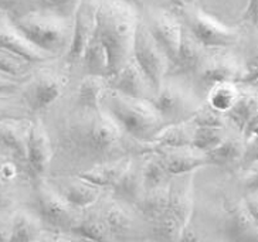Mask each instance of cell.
<instances>
[{
  "instance_id": "obj_1",
  "label": "cell",
  "mask_w": 258,
  "mask_h": 242,
  "mask_svg": "<svg viewBox=\"0 0 258 242\" xmlns=\"http://www.w3.org/2000/svg\"><path fill=\"white\" fill-rule=\"evenodd\" d=\"M47 130L53 143V157L60 156L67 172L64 174H77L104 162L151 150V144L129 136L101 104L88 106L73 99L62 116L55 118L53 128Z\"/></svg>"
},
{
  "instance_id": "obj_2",
  "label": "cell",
  "mask_w": 258,
  "mask_h": 242,
  "mask_svg": "<svg viewBox=\"0 0 258 242\" xmlns=\"http://www.w3.org/2000/svg\"><path fill=\"white\" fill-rule=\"evenodd\" d=\"M141 20L139 9L129 0H99L97 34L109 55V75L132 57L134 40Z\"/></svg>"
},
{
  "instance_id": "obj_3",
  "label": "cell",
  "mask_w": 258,
  "mask_h": 242,
  "mask_svg": "<svg viewBox=\"0 0 258 242\" xmlns=\"http://www.w3.org/2000/svg\"><path fill=\"white\" fill-rule=\"evenodd\" d=\"M231 48H207L205 55L189 78L195 90L205 99L209 88L217 83L231 81L237 84L257 85V57H244Z\"/></svg>"
},
{
  "instance_id": "obj_4",
  "label": "cell",
  "mask_w": 258,
  "mask_h": 242,
  "mask_svg": "<svg viewBox=\"0 0 258 242\" xmlns=\"http://www.w3.org/2000/svg\"><path fill=\"white\" fill-rule=\"evenodd\" d=\"M101 105L129 136L142 143L152 144L155 136L165 126L151 99L129 97L106 85Z\"/></svg>"
},
{
  "instance_id": "obj_5",
  "label": "cell",
  "mask_w": 258,
  "mask_h": 242,
  "mask_svg": "<svg viewBox=\"0 0 258 242\" xmlns=\"http://www.w3.org/2000/svg\"><path fill=\"white\" fill-rule=\"evenodd\" d=\"M12 20L31 43L55 58H64L69 51L74 16L62 15L57 10L40 6Z\"/></svg>"
},
{
  "instance_id": "obj_6",
  "label": "cell",
  "mask_w": 258,
  "mask_h": 242,
  "mask_svg": "<svg viewBox=\"0 0 258 242\" xmlns=\"http://www.w3.org/2000/svg\"><path fill=\"white\" fill-rule=\"evenodd\" d=\"M165 125L187 121L203 104L187 75L167 72L159 90L151 98Z\"/></svg>"
},
{
  "instance_id": "obj_7",
  "label": "cell",
  "mask_w": 258,
  "mask_h": 242,
  "mask_svg": "<svg viewBox=\"0 0 258 242\" xmlns=\"http://www.w3.org/2000/svg\"><path fill=\"white\" fill-rule=\"evenodd\" d=\"M57 60L37 65L24 79L19 91L34 115H40L50 109L54 102L62 97L69 87L70 78L67 72H71V68L66 62L61 69L54 68V62Z\"/></svg>"
},
{
  "instance_id": "obj_8",
  "label": "cell",
  "mask_w": 258,
  "mask_h": 242,
  "mask_svg": "<svg viewBox=\"0 0 258 242\" xmlns=\"http://www.w3.org/2000/svg\"><path fill=\"white\" fill-rule=\"evenodd\" d=\"M179 17L182 23L207 48H231L238 46L243 40V31L240 26L221 23L198 5H180Z\"/></svg>"
},
{
  "instance_id": "obj_9",
  "label": "cell",
  "mask_w": 258,
  "mask_h": 242,
  "mask_svg": "<svg viewBox=\"0 0 258 242\" xmlns=\"http://www.w3.org/2000/svg\"><path fill=\"white\" fill-rule=\"evenodd\" d=\"M33 194L37 207L36 211L46 228L71 234L83 217V210H78L70 204L46 177L34 180Z\"/></svg>"
},
{
  "instance_id": "obj_10",
  "label": "cell",
  "mask_w": 258,
  "mask_h": 242,
  "mask_svg": "<svg viewBox=\"0 0 258 242\" xmlns=\"http://www.w3.org/2000/svg\"><path fill=\"white\" fill-rule=\"evenodd\" d=\"M132 55L145 72V75L148 76L149 83L152 84L153 91H158L172 64L165 50L156 41V38L153 37L151 30L145 24L142 17L139 20L135 33Z\"/></svg>"
},
{
  "instance_id": "obj_11",
  "label": "cell",
  "mask_w": 258,
  "mask_h": 242,
  "mask_svg": "<svg viewBox=\"0 0 258 242\" xmlns=\"http://www.w3.org/2000/svg\"><path fill=\"white\" fill-rule=\"evenodd\" d=\"M95 204L112 235V239L135 238L141 222H146L134 205L116 198L111 191L108 193V197L102 193Z\"/></svg>"
},
{
  "instance_id": "obj_12",
  "label": "cell",
  "mask_w": 258,
  "mask_h": 242,
  "mask_svg": "<svg viewBox=\"0 0 258 242\" xmlns=\"http://www.w3.org/2000/svg\"><path fill=\"white\" fill-rule=\"evenodd\" d=\"M99 0H80L74 12V27L73 38L69 51L62 61L69 65L71 71L80 65L85 47L90 43L97 30V12Z\"/></svg>"
},
{
  "instance_id": "obj_13",
  "label": "cell",
  "mask_w": 258,
  "mask_h": 242,
  "mask_svg": "<svg viewBox=\"0 0 258 242\" xmlns=\"http://www.w3.org/2000/svg\"><path fill=\"white\" fill-rule=\"evenodd\" d=\"M142 20L151 30L153 37L156 38V41L165 50V53L170 60V64H173L180 43L183 27L179 15L167 9L148 8Z\"/></svg>"
},
{
  "instance_id": "obj_14",
  "label": "cell",
  "mask_w": 258,
  "mask_h": 242,
  "mask_svg": "<svg viewBox=\"0 0 258 242\" xmlns=\"http://www.w3.org/2000/svg\"><path fill=\"white\" fill-rule=\"evenodd\" d=\"M53 143L46 125L40 115H34L30 122L27 143V167L33 180L46 177L53 163Z\"/></svg>"
},
{
  "instance_id": "obj_15",
  "label": "cell",
  "mask_w": 258,
  "mask_h": 242,
  "mask_svg": "<svg viewBox=\"0 0 258 242\" xmlns=\"http://www.w3.org/2000/svg\"><path fill=\"white\" fill-rule=\"evenodd\" d=\"M196 172L173 174L169 182V200L166 211L173 215L183 228L190 224L195 211V176Z\"/></svg>"
},
{
  "instance_id": "obj_16",
  "label": "cell",
  "mask_w": 258,
  "mask_h": 242,
  "mask_svg": "<svg viewBox=\"0 0 258 242\" xmlns=\"http://www.w3.org/2000/svg\"><path fill=\"white\" fill-rule=\"evenodd\" d=\"M47 180L70 204L83 211L95 204L105 191L97 184L80 177L78 174L54 176L53 179Z\"/></svg>"
},
{
  "instance_id": "obj_17",
  "label": "cell",
  "mask_w": 258,
  "mask_h": 242,
  "mask_svg": "<svg viewBox=\"0 0 258 242\" xmlns=\"http://www.w3.org/2000/svg\"><path fill=\"white\" fill-rule=\"evenodd\" d=\"M0 47L22 55L36 65L57 60L51 54L46 53L34 43H31L30 40L16 27L13 20L3 12H0Z\"/></svg>"
},
{
  "instance_id": "obj_18",
  "label": "cell",
  "mask_w": 258,
  "mask_h": 242,
  "mask_svg": "<svg viewBox=\"0 0 258 242\" xmlns=\"http://www.w3.org/2000/svg\"><path fill=\"white\" fill-rule=\"evenodd\" d=\"M106 85L115 91L137 98L151 99L155 94L152 84L149 83L134 55L116 72L106 76Z\"/></svg>"
},
{
  "instance_id": "obj_19",
  "label": "cell",
  "mask_w": 258,
  "mask_h": 242,
  "mask_svg": "<svg viewBox=\"0 0 258 242\" xmlns=\"http://www.w3.org/2000/svg\"><path fill=\"white\" fill-rule=\"evenodd\" d=\"M153 151L170 176L173 174L195 172L202 167L209 166L207 153L198 150L191 144L189 146H151Z\"/></svg>"
},
{
  "instance_id": "obj_20",
  "label": "cell",
  "mask_w": 258,
  "mask_h": 242,
  "mask_svg": "<svg viewBox=\"0 0 258 242\" xmlns=\"http://www.w3.org/2000/svg\"><path fill=\"white\" fill-rule=\"evenodd\" d=\"M30 119L0 121V147L27 166V143L30 133Z\"/></svg>"
},
{
  "instance_id": "obj_21",
  "label": "cell",
  "mask_w": 258,
  "mask_h": 242,
  "mask_svg": "<svg viewBox=\"0 0 258 242\" xmlns=\"http://www.w3.org/2000/svg\"><path fill=\"white\" fill-rule=\"evenodd\" d=\"M149 151V150H148ZM139 153L132 156L131 163L125 173L119 177V180L112 186L109 191L114 194L116 198L128 203L131 205H135L139 197L144 193V162L146 157V153Z\"/></svg>"
},
{
  "instance_id": "obj_22",
  "label": "cell",
  "mask_w": 258,
  "mask_h": 242,
  "mask_svg": "<svg viewBox=\"0 0 258 242\" xmlns=\"http://www.w3.org/2000/svg\"><path fill=\"white\" fill-rule=\"evenodd\" d=\"M223 232L230 241H257V219L245 208L243 200L230 208Z\"/></svg>"
},
{
  "instance_id": "obj_23",
  "label": "cell",
  "mask_w": 258,
  "mask_h": 242,
  "mask_svg": "<svg viewBox=\"0 0 258 242\" xmlns=\"http://www.w3.org/2000/svg\"><path fill=\"white\" fill-rule=\"evenodd\" d=\"M44 231L46 225L36 210L22 205L13 211L10 242L41 241Z\"/></svg>"
},
{
  "instance_id": "obj_24",
  "label": "cell",
  "mask_w": 258,
  "mask_h": 242,
  "mask_svg": "<svg viewBox=\"0 0 258 242\" xmlns=\"http://www.w3.org/2000/svg\"><path fill=\"white\" fill-rule=\"evenodd\" d=\"M206 50H207V47L203 46L196 38V36L183 24L177 54H176V58L169 69V72L189 75L199 64V61L202 60V57L205 55Z\"/></svg>"
},
{
  "instance_id": "obj_25",
  "label": "cell",
  "mask_w": 258,
  "mask_h": 242,
  "mask_svg": "<svg viewBox=\"0 0 258 242\" xmlns=\"http://www.w3.org/2000/svg\"><path fill=\"white\" fill-rule=\"evenodd\" d=\"M238 87H240V94L233 106L226 112V116H227L228 125L241 133L245 123L254 115L258 114V97L257 85L238 84Z\"/></svg>"
},
{
  "instance_id": "obj_26",
  "label": "cell",
  "mask_w": 258,
  "mask_h": 242,
  "mask_svg": "<svg viewBox=\"0 0 258 242\" xmlns=\"http://www.w3.org/2000/svg\"><path fill=\"white\" fill-rule=\"evenodd\" d=\"M131 159H132V156H126V157L112 160V162H104V163L95 165V166L77 174L85 180L99 186L101 189L109 190L112 189V186L119 180L122 174L125 173V170L128 169L129 163H131Z\"/></svg>"
},
{
  "instance_id": "obj_27",
  "label": "cell",
  "mask_w": 258,
  "mask_h": 242,
  "mask_svg": "<svg viewBox=\"0 0 258 242\" xmlns=\"http://www.w3.org/2000/svg\"><path fill=\"white\" fill-rule=\"evenodd\" d=\"M76 239L85 241H114L97 204L84 210L83 217L71 231Z\"/></svg>"
},
{
  "instance_id": "obj_28",
  "label": "cell",
  "mask_w": 258,
  "mask_h": 242,
  "mask_svg": "<svg viewBox=\"0 0 258 242\" xmlns=\"http://www.w3.org/2000/svg\"><path fill=\"white\" fill-rule=\"evenodd\" d=\"M244 142L243 135L230 126L227 136L223 139L216 149L207 153V159H209V165H214V166H231V165H237L243 159L244 153Z\"/></svg>"
},
{
  "instance_id": "obj_29",
  "label": "cell",
  "mask_w": 258,
  "mask_h": 242,
  "mask_svg": "<svg viewBox=\"0 0 258 242\" xmlns=\"http://www.w3.org/2000/svg\"><path fill=\"white\" fill-rule=\"evenodd\" d=\"M34 180L20 177L16 180H5L0 177V211H13L22 207L29 197L33 196Z\"/></svg>"
},
{
  "instance_id": "obj_30",
  "label": "cell",
  "mask_w": 258,
  "mask_h": 242,
  "mask_svg": "<svg viewBox=\"0 0 258 242\" xmlns=\"http://www.w3.org/2000/svg\"><path fill=\"white\" fill-rule=\"evenodd\" d=\"M167 200H169V184L153 187V189L144 190L142 196L139 197L135 208L142 215V218L152 225L166 211Z\"/></svg>"
},
{
  "instance_id": "obj_31",
  "label": "cell",
  "mask_w": 258,
  "mask_h": 242,
  "mask_svg": "<svg viewBox=\"0 0 258 242\" xmlns=\"http://www.w3.org/2000/svg\"><path fill=\"white\" fill-rule=\"evenodd\" d=\"M80 67L84 69L85 74L102 76L109 75V55H108V50L104 46L102 40L97 34V30H95V34L90 40V43L85 47V51L83 54Z\"/></svg>"
},
{
  "instance_id": "obj_32",
  "label": "cell",
  "mask_w": 258,
  "mask_h": 242,
  "mask_svg": "<svg viewBox=\"0 0 258 242\" xmlns=\"http://www.w3.org/2000/svg\"><path fill=\"white\" fill-rule=\"evenodd\" d=\"M195 129L196 125L190 119L165 125L155 136L151 146H189L193 140Z\"/></svg>"
},
{
  "instance_id": "obj_33",
  "label": "cell",
  "mask_w": 258,
  "mask_h": 242,
  "mask_svg": "<svg viewBox=\"0 0 258 242\" xmlns=\"http://www.w3.org/2000/svg\"><path fill=\"white\" fill-rule=\"evenodd\" d=\"M248 0H202L198 5L209 15L227 26H238Z\"/></svg>"
},
{
  "instance_id": "obj_34",
  "label": "cell",
  "mask_w": 258,
  "mask_h": 242,
  "mask_svg": "<svg viewBox=\"0 0 258 242\" xmlns=\"http://www.w3.org/2000/svg\"><path fill=\"white\" fill-rule=\"evenodd\" d=\"M106 88V76L84 74L77 84L74 92V101L88 106H97L101 104V97Z\"/></svg>"
},
{
  "instance_id": "obj_35",
  "label": "cell",
  "mask_w": 258,
  "mask_h": 242,
  "mask_svg": "<svg viewBox=\"0 0 258 242\" xmlns=\"http://www.w3.org/2000/svg\"><path fill=\"white\" fill-rule=\"evenodd\" d=\"M238 94H240L238 84L231 83V81H223V83L214 84L209 88L205 101L212 106L213 109L226 114L233 106Z\"/></svg>"
},
{
  "instance_id": "obj_36",
  "label": "cell",
  "mask_w": 258,
  "mask_h": 242,
  "mask_svg": "<svg viewBox=\"0 0 258 242\" xmlns=\"http://www.w3.org/2000/svg\"><path fill=\"white\" fill-rule=\"evenodd\" d=\"M228 130L230 126H196L191 146L198 150L209 153L223 142Z\"/></svg>"
},
{
  "instance_id": "obj_37",
  "label": "cell",
  "mask_w": 258,
  "mask_h": 242,
  "mask_svg": "<svg viewBox=\"0 0 258 242\" xmlns=\"http://www.w3.org/2000/svg\"><path fill=\"white\" fill-rule=\"evenodd\" d=\"M170 177H172V176L167 173V170L165 169V166H163V163L159 160V157H158L153 151H148L144 162L145 190L169 184Z\"/></svg>"
},
{
  "instance_id": "obj_38",
  "label": "cell",
  "mask_w": 258,
  "mask_h": 242,
  "mask_svg": "<svg viewBox=\"0 0 258 242\" xmlns=\"http://www.w3.org/2000/svg\"><path fill=\"white\" fill-rule=\"evenodd\" d=\"M37 65L19 54L0 47V71L17 78H27Z\"/></svg>"
},
{
  "instance_id": "obj_39",
  "label": "cell",
  "mask_w": 258,
  "mask_h": 242,
  "mask_svg": "<svg viewBox=\"0 0 258 242\" xmlns=\"http://www.w3.org/2000/svg\"><path fill=\"white\" fill-rule=\"evenodd\" d=\"M34 114L29 109L19 92L0 95V121L5 119H30Z\"/></svg>"
},
{
  "instance_id": "obj_40",
  "label": "cell",
  "mask_w": 258,
  "mask_h": 242,
  "mask_svg": "<svg viewBox=\"0 0 258 242\" xmlns=\"http://www.w3.org/2000/svg\"><path fill=\"white\" fill-rule=\"evenodd\" d=\"M190 121L196 126H230L226 114L213 109L206 101H203V104L199 106V109L190 118Z\"/></svg>"
},
{
  "instance_id": "obj_41",
  "label": "cell",
  "mask_w": 258,
  "mask_h": 242,
  "mask_svg": "<svg viewBox=\"0 0 258 242\" xmlns=\"http://www.w3.org/2000/svg\"><path fill=\"white\" fill-rule=\"evenodd\" d=\"M0 177L5 180H16L20 177H31L29 167L19 160L9 156L6 151L0 147Z\"/></svg>"
},
{
  "instance_id": "obj_42",
  "label": "cell",
  "mask_w": 258,
  "mask_h": 242,
  "mask_svg": "<svg viewBox=\"0 0 258 242\" xmlns=\"http://www.w3.org/2000/svg\"><path fill=\"white\" fill-rule=\"evenodd\" d=\"M40 8V0H0V12L10 19H17Z\"/></svg>"
},
{
  "instance_id": "obj_43",
  "label": "cell",
  "mask_w": 258,
  "mask_h": 242,
  "mask_svg": "<svg viewBox=\"0 0 258 242\" xmlns=\"http://www.w3.org/2000/svg\"><path fill=\"white\" fill-rule=\"evenodd\" d=\"M78 3L80 0H40L41 8L53 9L67 16H74Z\"/></svg>"
},
{
  "instance_id": "obj_44",
  "label": "cell",
  "mask_w": 258,
  "mask_h": 242,
  "mask_svg": "<svg viewBox=\"0 0 258 242\" xmlns=\"http://www.w3.org/2000/svg\"><path fill=\"white\" fill-rule=\"evenodd\" d=\"M24 79L23 78L9 75L6 72L0 71V95H9V94L19 92L20 88H22V85H23Z\"/></svg>"
},
{
  "instance_id": "obj_45",
  "label": "cell",
  "mask_w": 258,
  "mask_h": 242,
  "mask_svg": "<svg viewBox=\"0 0 258 242\" xmlns=\"http://www.w3.org/2000/svg\"><path fill=\"white\" fill-rule=\"evenodd\" d=\"M258 0H248L247 2V6L244 9L243 15H241V19H240V24H248L250 27H252L255 30L257 27V15H258Z\"/></svg>"
},
{
  "instance_id": "obj_46",
  "label": "cell",
  "mask_w": 258,
  "mask_h": 242,
  "mask_svg": "<svg viewBox=\"0 0 258 242\" xmlns=\"http://www.w3.org/2000/svg\"><path fill=\"white\" fill-rule=\"evenodd\" d=\"M15 211V210H13ZM13 211H0V241L10 242Z\"/></svg>"
},
{
  "instance_id": "obj_47",
  "label": "cell",
  "mask_w": 258,
  "mask_h": 242,
  "mask_svg": "<svg viewBox=\"0 0 258 242\" xmlns=\"http://www.w3.org/2000/svg\"><path fill=\"white\" fill-rule=\"evenodd\" d=\"M244 205L245 208L248 210L251 215L254 218H258V198H257V191H245V196L243 197Z\"/></svg>"
}]
</instances>
